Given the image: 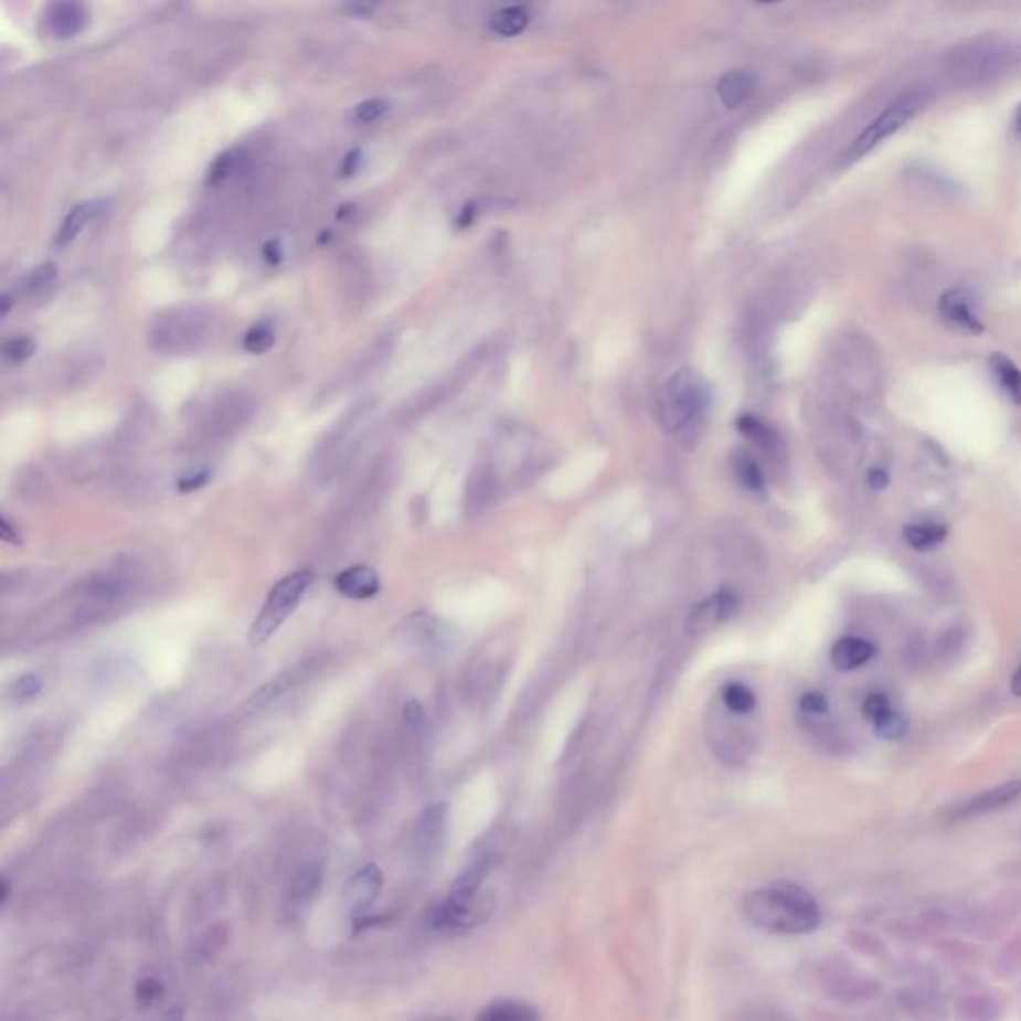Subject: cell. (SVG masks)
<instances>
[{"label": "cell", "mask_w": 1021, "mask_h": 1021, "mask_svg": "<svg viewBox=\"0 0 1021 1021\" xmlns=\"http://www.w3.org/2000/svg\"><path fill=\"white\" fill-rule=\"evenodd\" d=\"M743 912L754 928L773 934H808L822 922L816 897L806 887L786 880L751 892L744 900Z\"/></svg>", "instance_id": "6da1fadb"}, {"label": "cell", "mask_w": 1021, "mask_h": 1021, "mask_svg": "<svg viewBox=\"0 0 1021 1021\" xmlns=\"http://www.w3.org/2000/svg\"><path fill=\"white\" fill-rule=\"evenodd\" d=\"M954 83L964 86L996 83L1021 68V44L1003 36H981L954 46L946 56Z\"/></svg>", "instance_id": "7a4b0ae2"}, {"label": "cell", "mask_w": 1021, "mask_h": 1021, "mask_svg": "<svg viewBox=\"0 0 1021 1021\" xmlns=\"http://www.w3.org/2000/svg\"><path fill=\"white\" fill-rule=\"evenodd\" d=\"M709 405V387L692 370L674 373L657 397L659 424L667 434L684 432Z\"/></svg>", "instance_id": "3957f363"}, {"label": "cell", "mask_w": 1021, "mask_h": 1021, "mask_svg": "<svg viewBox=\"0 0 1021 1021\" xmlns=\"http://www.w3.org/2000/svg\"><path fill=\"white\" fill-rule=\"evenodd\" d=\"M496 910V897L489 892L459 894L451 892L437 906L427 912V928L442 938L465 936L471 929L479 928Z\"/></svg>", "instance_id": "277c9868"}, {"label": "cell", "mask_w": 1021, "mask_h": 1021, "mask_svg": "<svg viewBox=\"0 0 1021 1021\" xmlns=\"http://www.w3.org/2000/svg\"><path fill=\"white\" fill-rule=\"evenodd\" d=\"M311 583H313V573L306 568V571H296L288 577L281 578L278 585L269 591L264 607L249 629V647L254 649L262 647L278 632L279 627L289 619V615L298 609Z\"/></svg>", "instance_id": "5b68a950"}, {"label": "cell", "mask_w": 1021, "mask_h": 1021, "mask_svg": "<svg viewBox=\"0 0 1021 1021\" xmlns=\"http://www.w3.org/2000/svg\"><path fill=\"white\" fill-rule=\"evenodd\" d=\"M929 100H932V94L928 91H910L904 96H900L896 103L890 104L886 110L880 114L862 135L858 136L854 145L850 146V150L844 156V162L848 164L857 162L882 145L890 136L900 132L910 120H914L928 106Z\"/></svg>", "instance_id": "8992f818"}, {"label": "cell", "mask_w": 1021, "mask_h": 1021, "mask_svg": "<svg viewBox=\"0 0 1021 1021\" xmlns=\"http://www.w3.org/2000/svg\"><path fill=\"white\" fill-rule=\"evenodd\" d=\"M383 887V874L375 864L360 868L355 874H351L341 890V904L345 914L353 922L365 918L377 902L380 892Z\"/></svg>", "instance_id": "52a82bcc"}, {"label": "cell", "mask_w": 1021, "mask_h": 1021, "mask_svg": "<svg viewBox=\"0 0 1021 1021\" xmlns=\"http://www.w3.org/2000/svg\"><path fill=\"white\" fill-rule=\"evenodd\" d=\"M738 605H741L738 595L731 588H723L711 597L704 598L687 617V623H684L687 635L702 637V635H709L712 630L723 627L724 623H728L736 615Z\"/></svg>", "instance_id": "ba28073f"}, {"label": "cell", "mask_w": 1021, "mask_h": 1021, "mask_svg": "<svg viewBox=\"0 0 1021 1021\" xmlns=\"http://www.w3.org/2000/svg\"><path fill=\"white\" fill-rule=\"evenodd\" d=\"M88 9L83 0H51L42 11V26L52 39H73L86 29Z\"/></svg>", "instance_id": "9c48e42d"}, {"label": "cell", "mask_w": 1021, "mask_h": 1021, "mask_svg": "<svg viewBox=\"0 0 1021 1021\" xmlns=\"http://www.w3.org/2000/svg\"><path fill=\"white\" fill-rule=\"evenodd\" d=\"M1018 798H1021V780H1010V783H1003V785L986 790L981 795L971 796L966 802L956 806L954 818L964 820V818L996 812V810H1001L1006 806L1013 805Z\"/></svg>", "instance_id": "30bf717a"}, {"label": "cell", "mask_w": 1021, "mask_h": 1021, "mask_svg": "<svg viewBox=\"0 0 1021 1021\" xmlns=\"http://www.w3.org/2000/svg\"><path fill=\"white\" fill-rule=\"evenodd\" d=\"M939 313L942 318L954 326L956 330L966 333H981L983 323L971 308V301L961 289H949L939 299Z\"/></svg>", "instance_id": "8fae6325"}, {"label": "cell", "mask_w": 1021, "mask_h": 1021, "mask_svg": "<svg viewBox=\"0 0 1021 1021\" xmlns=\"http://www.w3.org/2000/svg\"><path fill=\"white\" fill-rule=\"evenodd\" d=\"M333 585L343 597L363 600V598H372L373 595H377L380 577L372 567L355 565V567L341 571L340 575L333 581Z\"/></svg>", "instance_id": "7c38bea8"}, {"label": "cell", "mask_w": 1021, "mask_h": 1021, "mask_svg": "<svg viewBox=\"0 0 1021 1021\" xmlns=\"http://www.w3.org/2000/svg\"><path fill=\"white\" fill-rule=\"evenodd\" d=\"M874 657H876V647L858 637H844L838 640L830 652L832 664L838 671H854L868 664Z\"/></svg>", "instance_id": "4fadbf2b"}, {"label": "cell", "mask_w": 1021, "mask_h": 1021, "mask_svg": "<svg viewBox=\"0 0 1021 1021\" xmlns=\"http://www.w3.org/2000/svg\"><path fill=\"white\" fill-rule=\"evenodd\" d=\"M497 483L496 477L491 474L489 467H477L469 475L467 489H465V506L469 515H479L483 513L487 507L493 503L496 497Z\"/></svg>", "instance_id": "5bb4252c"}, {"label": "cell", "mask_w": 1021, "mask_h": 1021, "mask_svg": "<svg viewBox=\"0 0 1021 1021\" xmlns=\"http://www.w3.org/2000/svg\"><path fill=\"white\" fill-rule=\"evenodd\" d=\"M758 78L751 71H731L716 84V93L726 108H741L756 91Z\"/></svg>", "instance_id": "9a60e30c"}, {"label": "cell", "mask_w": 1021, "mask_h": 1021, "mask_svg": "<svg viewBox=\"0 0 1021 1021\" xmlns=\"http://www.w3.org/2000/svg\"><path fill=\"white\" fill-rule=\"evenodd\" d=\"M741 432H744V434L753 439L754 444L758 445V449L763 451L768 464L780 465L785 461V444H783L780 437L774 434L770 427H766L763 422H758V419H754V417H743V419H741Z\"/></svg>", "instance_id": "2e32d148"}, {"label": "cell", "mask_w": 1021, "mask_h": 1021, "mask_svg": "<svg viewBox=\"0 0 1021 1021\" xmlns=\"http://www.w3.org/2000/svg\"><path fill=\"white\" fill-rule=\"evenodd\" d=\"M445 812L447 808L444 805H435L427 808L419 818V825L415 828V850L422 857H427L437 847L445 828Z\"/></svg>", "instance_id": "e0dca14e"}, {"label": "cell", "mask_w": 1021, "mask_h": 1021, "mask_svg": "<svg viewBox=\"0 0 1021 1021\" xmlns=\"http://www.w3.org/2000/svg\"><path fill=\"white\" fill-rule=\"evenodd\" d=\"M990 370L1003 393L1015 405H1021V372L1015 368V363L1001 353H993L990 358Z\"/></svg>", "instance_id": "ac0fdd59"}, {"label": "cell", "mask_w": 1021, "mask_h": 1021, "mask_svg": "<svg viewBox=\"0 0 1021 1021\" xmlns=\"http://www.w3.org/2000/svg\"><path fill=\"white\" fill-rule=\"evenodd\" d=\"M321 887V870L318 866H306L299 870L289 886V904L294 908H301L318 894Z\"/></svg>", "instance_id": "d6986e66"}, {"label": "cell", "mask_w": 1021, "mask_h": 1021, "mask_svg": "<svg viewBox=\"0 0 1021 1021\" xmlns=\"http://www.w3.org/2000/svg\"><path fill=\"white\" fill-rule=\"evenodd\" d=\"M479 1020L487 1021H531L539 1020L536 1013L529 1003L515 1000H497L489 1003L486 1010L479 1013Z\"/></svg>", "instance_id": "ffe728a7"}, {"label": "cell", "mask_w": 1021, "mask_h": 1021, "mask_svg": "<svg viewBox=\"0 0 1021 1021\" xmlns=\"http://www.w3.org/2000/svg\"><path fill=\"white\" fill-rule=\"evenodd\" d=\"M946 535H948V529L939 523H914L904 529L906 543L916 551L938 547L939 543H944Z\"/></svg>", "instance_id": "44dd1931"}, {"label": "cell", "mask_w": 1021, "mask_h": 1021, "mask_svg": "<svg viewBox=\"0 0 1021 1021\" xmlns=\"http://www.w3.org/2000/svg\"><path fill=\"white\" fill-rule=\"evenodd\" d=\"M96 210H98V208H96L94 202H86V204H78V206L73 208L71 214L64 217L63 226H61L59 234H56V244H59V246H68V244H73L74 240H76L78 234L86 227V224L93 220Z\"/></svg>", "instance_id": "7402d4cb"}, {"label": "cell", "mask_w": 1021, "mask_h": 1021, "mask_svg": "<svg viewBox=\"0 0 1021 1021\" xmlns=\"http://www.w3.org/2000/svg\"><path fill=\"white\" fill-rule=\"evenodd\" d=\"M196 330V323L192 320V316H176L174 320L166 326H158L156 331H158V343L162 345H182V343H188V340L192 341V333Z\"/></svg>", "instance_id": "603a6c76"}, {"label": "cell", "mask_w": 1021, "mask_h": 1021, "mask_svg": "<svg viewBox=\"0 0 1021 1021\" xmlns=\"http://www.w3.org/2000/svg\"><path fill=\"white\" fill-rule=\"evenodd\" d=\"M723 704L733 712V714H751L758 706V699L746 684L741 682H731L724 684Z\"/></svg>", "instance_id": "cb8c5ba5"}, {"label": "cell", "mask_w": 1021, "mask_h": 1021, "mask_svg": "<svg viewBox=\"0 0 1021 1021\" xmlns=\"http://www.w3.org/2000/svg\"><path fill=\"white\" fill-rule=\"evenodd\" d=\"M527 24H529V14L525 9H519V7H509L491 17V31L501 36H517L525 31Z\"/></svg>", "instance_id": "d4e9b609"}, {"label": "cell", "mask_w": 1021, "mask_h": 1021, "mask_svg": "<svg viewBox=\"0 0 1021 1021\" xmlns=\"http://www.w3.org/2000/svg\"><path fill=\"white\" fill-rule=\"evenodd\" d=\"M870 724L874 726V733L884 741H897V738H902L904 734L908 733V721L894 706L886 709Z\"/></svg>", "instance_id": "484cf974"}, {"label": "cell", "mask_w": 1021, "mask_h": 1021, "mask_svg": "<svg viewBox=\"0 0 1021 1021\" xmlns=\"http://www.w3.org/2000/svg\"><path fill=\"white\" fill-rule=\"evenodd\" d=\"M734 471H736L738 481H741L748 491L763 493L764 475L763 471H761V467H758V461L754 459L753 455H748L746 451L736 455V459H734Z\"/></svg>", "instance_id": "4316f807"}, {"label": "cell", "mask_w": 1021, "mask_h": 1021, "mask_svg": "<svg viewBox=\"0 0 1021 1021\" xmlns=\"http://www.w3.org/2000/svg\"><path fill=\"white\" fill-rule=\"evenodd\" d=\"M274 343H276V333L268 321H259L256 326H252L242 340L244 350L254 355L272 350Z\"/></svg>", "instance_id": "83f0119b"}, {"label": "cell", "mask_w": 1021, "mask_h": 1021, "mask_svg": "<svg viewBox=\"0 0 1021 1021\" xmlns=\"http://www.w3.org/2000/svg\"><path fill=\"white\" fill-rule=\"evenodd\" d=\"M54 278H56V266H54L52 262H44L39 268L32 269L31 274H26V276L21 279L19 291L24 294V296L34 294V291H41V289L46 288Z\"/></svg>", "instance_id": "f1b7e54d"}, {"label": "cell", "mask_w": 1021, "mask_h": 1021, "mask_svg": "<svg viewBox=\"0 0 1021 1021\" xmlns=\"http://www.w3.org/2000/svg\"><path fill=\"white\" fill-rule=\"evenodd\" d=\"M34 351H36L34 340L26 338V336H19V338L4 341L2 358L7 363H22L26 362L31 355H34Z\"/></svg>", "instance_id": "f546056e"}, {"label": "cell", "mask_w": 1021, "mask_h": 1021, "mask_svg": "<svg viewBox=\"0 0 1021 1021\" xmlns=\"http://www.w3.org/2000/svg\"><path fill=\"white\" fill-rule=\"evenodd\" d=\"M164 996V986L155 978H146L136 986V1001L140 1008H152L155 1003L162 1000Z\"/></svg>", "instance_id": "4dcf8cb0"}, {"label": "cell", "mask_w": 1021, "mask_h": 1021, "mask_svg": "<svg viewBox=\"0 0 1021 1021\" xmlns=\"http://www.w3.org/2000/svg\"><path fill=\"white\" fill-rule=\"evenodd\" d=\"M390 108V103L383 100V98H372V100H365V103L360 104L355 110H353V116L360 125H372L375 120H380L383 114L387 113Z\"/></svg>", "instance_id": "1f68e13d"}, {"label": "cell", "mask_w": 1021, "mask_h": 1021, "mask_svg": "<svg viewBox=\"0 0 1021 1021\" xmlns=\"http://www.w3.org/2000/svg\"><path fill=\"white\" fill-rule=\"evenodd\" d=\"M42 687H44V681H42L41 674H24L19 681L14 682L12 692H14V699H19V701H31L42 691Z\"/></svg>", "instance_id": "d6a6232c"}, {"label": "cell", "mask_w": 1021, "mask_h": 1021, "mask_svg": "<svg viewBox=\"0 0 1021 1021\" xmlns=\"http://www.w3.org/2000/svg\"><path fill=\"white\" fill-rule=\"evenodd\" d=\"M234 168H236V156L234 155L220 156L216 162L212 164V168H210V172H208V182H210L212 187H217V184H222L224 180H227V176L234 172Z\"/></svg>", "instance_id": "836d02e7"}, {"label": "cell", "mask_w": 1021, "mask_h": 1021, "mask_svg": "<svg viewBox=\"0 0 1021 1021\" xmlns=\"http://www.w3.org/2000/svg\"><path fill=\"white\" fill-rule=\"evenodd\" d=\"M212 479V471L210 469H198V471H192V474L184 475L180 481H178V491L180 493H192V491H198L202 487H206Z\"/></svg>", "instance_id": "e575fe53"}, {"label": "cell", "mask_w": 1021, "mask_h": 1021, "mask_svg": "<svg viewBox=\"0 0 1021 1021\" xmlns=\"http://www.w3.org/2000/svg\"><path fill=\"white\" fill-rule=\"evenodd\" d=\"M890 706H892V702H890L886 694H882V692H872V694H868L866 699H864L862 712H864L868 723H872L876 716H880V714L886 711V709H890Z\"/></svg>", "instance_id": "d590c367"}, {"label": "cell", "mask_w": 1021, "mask_h": 1021, "mask_svg": "<svg viewBox=\"0 0 1021 1021\" xmlns=\"http://www.w3.org/2000/svg\"><path fill=\"white\" fill-rule=\"evenodd\" d=\"M800 709L806 714H812V716H822L826 712L830 711V702L826 699L822 692H806L805 696L800 699Z\"/></svg>", "instance_id": "8d00e7d4"}, {"label": "cell", "mask_w": 1021, "mask_h": 1021, "mask_svg": "<svg viewBox=\"0 0 1021 1021\" xmlns=\"http://www.w3.org/2000/svg\"><path fill=\"white\" fill-rule=\"evenodd\" d=\"M264 258L268 262L269 266H279L281 259H284V252H281V244L278 240H269L264 246Z\"/></svg>", "instance_id": "74e56055"}, {"label": "cell", "mask_w": 1021, "mask_h": 1021, "mask_svg": "<svg viewBox=\"0 0 1021 1021\" xmlns=\"http://www.w3.org/2000/svg\"><path fill=\"white\" fill-rule=\"evenodd\" d=\"M887 483H890V477H887L886 471H884L882 467L870 469V474H868V486L872 487V489H884V487H887Z\"/></svg>", "instance_id": "f35d334b"}, {"label": "cell", "mask_w": 1021, "mask_h": 1021, "mask_svg": "<svg viewBox=\"0 0 1021 1021\" xmlns=\"http://www.w3.org/2000/svg\"><path fill=\"white\" fill-rule=\"evenodd\" d=\"M424 719L425 712L419 702L412 701L405 706V721H407V723L415 726V724L424 723Z\"/></svg>", "instance_id": "ab89813d"}, {"label": "cell", "mask_w": 1021, "mask_h": 1021, "mask_svg": "<svg viewBox=\"0 0 1021 1021\" xmlns=\"http://www.w3.org/2000/svg\"><path fill=\"white\" fill-rule=\"evenodd\" d=\"M0 535H2V541L12 543V545H19V543H21V539H19L17 529H12L11 523H9V519H7V517H2V519H0Z\"/></svg>", "instance_id": "60d3db41"}, {"label": "cell", "mask_w": 1021, "mask_h": 1021, "mask_svg": "<svg viewBox=\"0 0 1021 1021\" xmlns=\"http://www.w3.org/2000/svg\"><path fill=\"white\" fill-rule=\"evenodd\" d=\"M380 0H350V11L355 14H370Z\"/></svg>", "instance_id": "b9f144b4"}, {"label": "cell", "mask_w": 1021, "mask_h": 1021, "mask_svg": "<svg viewBox=\"0 0 1021 1021\" xmlns=\"http://www.w3.org/2000/svg\"><path fill=\"white\" fill-rule=\"evenodd\" d=\"M1010 689L1011 692H1013V696H1020L1021 699V664L1015 669V672H1013V677H1011Z\"/></svg>", "instance_id": "7bdbcfd3"}, {"label": "cell", "mask_w": 1021, "mask_h": 1021, "mask_svg": "<svg viewBox=\"0 0 1021 1021\" xmlns=\"http://www.w3.org/2000/svg\"><path fill=\"white\" fill-rule=\"evenodd\" d=\"M9 894H11V886H9V882H7V880H2V896H0V902H2V906L7 904V900H9Z\"/></svg>", "instance_id": "ee69618b"}, {"label": "cell", "mask_w": 1021, "mask_h": 1021, "mask_svg": "<svg viewBox=\"0 0 1021 1021\" xmlns=\"http://www.w3.org/2000/svg\"><path fill=\"white\" fill-rule=\"evenodd\" d=\"M1015 126L1021 130V106L1018 108V113H1015Z\"/></svg>", "instance_id": "f6af8a7d"}, {"label": "cell", "mask_w": 1021, "mask_h": 1021, "mask_svg": "<svg viewBox=\"0 0 1021 1021\" xmlns=\"http://www.w3.org/2000/svg\"><path fill=\"white\" fill-rule=\"evenodd\" d=\"M761 2H778V0H761Z\"/></svg>", "instance_id": "bcb514c9"}]
</instances>
